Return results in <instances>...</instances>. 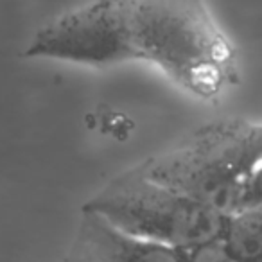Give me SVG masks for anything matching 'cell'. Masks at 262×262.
Masks as SVG:
<instances>
[{
    "label": "cell",
    "mask_w": 262,
    "mask_h": 262,
    "mask_svg": "<svg viewBox=\"0 0 262 262\" xmlns=\"http://www.w3.org/2000/svg\"><path fill=\"white\" fill-rule=\"evenodd\" d=\"M83 208L122 232L183 251L221 239L228 219L155 182L135 165L110 180Z\"/></svg>",
    "instance_id": "obj_3"
},
{
    "label": "cell",
    "mask_w": 262,
    "mask_h": 262,
    "mask_svg": "<svg viewBox=\"0 0 262 262\" xmlns=\"http://www.w3.org/2000/svg\"><path fill=\"white\" fill-rule=\"evenodd\" d=\"M74 239L90 248L104 262H185L183 250L126 233L84 208H81Z\"/></svg>",
    "instance_id": "obj_4"
},
{
    "label": "cell",
    "mask_w": 262,
    "mask_h": 262,
    "mask_svg": "<svg viewBox=\"0 0 262 262\" xmlns=\"http://www.w3.org/2000/svg\"><path fill=\"white\" fill-rule=\"evenodd\" d=\"M185 262H239L223 239H215L210 243L200 244L196 248H190L185 251Z\"/></svg>",
    "instance_id": "obj_6"
},
{
    "label": "cell",
    "mask_w": 262,
    "mask_h": 262,
    "mask_svg": "<svg viewBox=\"0 0 262 262\" xmlns=\"http://www.w3.org/2000/svg\"><path fill=\"white\" fill-rule=\"evenodd\" d=\"M61 262H104V260L99 255H95L90 248L84 246L83 243L74 239Z\"/></svg>",
    "instance_id": "obj_8"
},
{
    "label": "cell",
    "mask_w": 262,
    "mask_h": 262,
    "mask_svg": "<svg viewBox=\"0 0 262 262\" xmlns=\"http://www.w3.org/2000/svg\"><path fill=\"white\" fill-rule=\"evenodd\" d=\"M124 54L155 65L200 101L237 83V49L205 0H124Z\"/></svg>",
    "instance_id": "obj_1"
},
{
    "label": "cell",
    "mask_w": 262,
    "mask_h": 262,
    "mask_svg": "<svg viewBox=\"0 0 262 262\" xmlns=\"http://www.w3.org/2000/svg\"><path fill=\"white\" fill-rule=\"evenodd\" d=\"M221 239L239 262H262V205L230 215Z\"/></svg>",
    "instance_id": "obj_5"
},
{
    "label": "cell",
    "mask_w": 262,
    "mask_h": 262,
    "mask_svg": "<svg viewBox=\"0 0 262 262\" xmlns=\"http://www.w3.org/2000/svg\"><path fill=\"white\" fill-rule=\"evenodd\" d=\"M260 205H262V162L250 174V180L246 183V190H244L243 208L260 207Z\"/></svg>",
    "instance_id": "obj_7"
},
{
    "label": "cell",
    "mask_w": 262,
    "mask_h": 262,
    "mask_svg": "<svg viewBox=\"0 0 262 262\" xmlns=\"http://www.w3.org/2000/svg\"><path fill=\"white\" fill-rule=\"evenodd\" d=\"M262 162V122L219 119L198 126L167 151L135 165L140 172L230 217Z\"/></svg>",
    "instance_id": "obj_2"
}]
</instances>
